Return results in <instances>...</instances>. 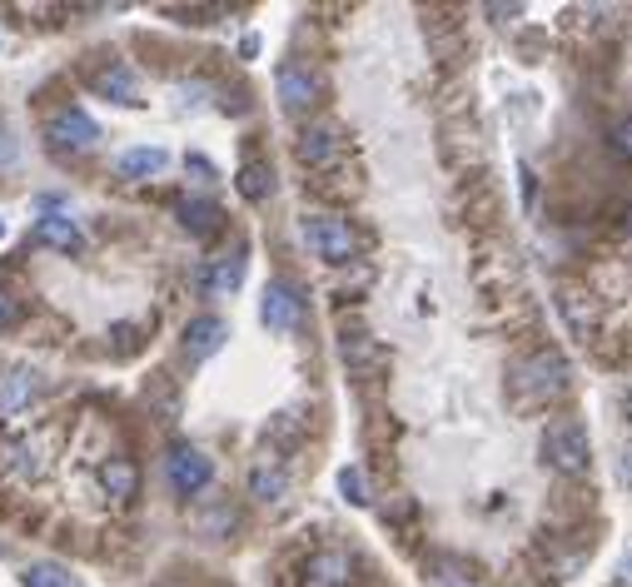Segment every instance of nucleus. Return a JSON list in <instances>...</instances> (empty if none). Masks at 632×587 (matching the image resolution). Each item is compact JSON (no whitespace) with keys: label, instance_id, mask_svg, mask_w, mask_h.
<instances>
[{"label":"nucleus","instance_id":"f8f14e48","mask_svg":"<svg viewBox=\"0 0 632 587\" xmlns=\"http://www.w3.org/2000/svg\"><path fill=\"white\" fill-rule=\"evenodd\" d=\"M36 399H40L36 369H5V374H0V413H25Z\"/></svg>","mask_w":632,"mask_h":587},{"label":"nucleus","instance_id":"aec40b11","mask_svg":"<svg viewBox=\"0 0 632 587\" xmlns=\"http://www.w3.org/2000/svg\"><path fill=\"white\" fill-rule=\"evenodd\" d=\"M179 224L189 235H214L220 229V204L214 200H185L179 204Z\"/></svg>","mask_w":632,"mask_h":587},{"label":"nucleus","instance_id":"393cba45","mask_svg":"<svg viewBox=\"0 0 632 587\" xmlns=\"http://www.w3.org/2000/svg\"><path fill=\"white\" fill-rule=\"evenodd\" d=\"M21 299H11V294L0 289V329H15V324H21Z\"/></svg>","mask_w":632,"mask_h":587},{"label":"nucleus","instance_id":"0eeeda50","mask_svg":"<svg viewBox=\"0 0 632 587\" xmlns=\"http://www.w3.org/2000/svg\"><path fill=\"white\" fill-rule=\"evenodd\" d=\"M259 319H264V329L270 334H294L299 324H305V299H299V289L284 279H274L270 289H264V299H259Z\"/></svg>","mask_w":632,"mask_h":587},{"label":"nucleus","instance_id":"6ab92c4d","mask_svg":"<svg viewBox=\"0 0 632 587\" xmlns=\"http://www.w3.org/2000/svg\"><path fill=\"white\" fill-rule=\"evenodd\" d=\"M239 195H245L249 204L270 200V195H274V170L264 165V160H249V165L239 170Z\"/></svg>","mask_w":632,"mask_h":587},{"label":"nucleus","instance_id":"f03ea898","mask_svg":"<svg viewBox=\"0 0 632 587\" xmlns=\"http://www.w3.org/2000/svg\"><path fill=\"white\" fill-rule=\"evenodd\" d=\"M543 459L553 463L558 473H587L593 469V438L578 419H553L548 434H543Z\"/></svg>","mask_w":632,"mask_h":587},{"label":"nucleus","instance_id":"a211bd4d","mask_svg":"<svg viewBox=\"0 0 632 587\" xmlns=\"http://www.w3.org/2000/svg\"><path fill=\"white\" fill-rule=\"evenodd\" d=\"M164 165H170V154H164V150H150V145H145V150H125V154L115 160V170H120L125 179H150V175H160Z\"/></svg>","mask_w":632,"mask_h":587},{"label":"nucleus","instance_id":"9d476101","mask_svg":"<svg viewBox=\"0 0 632 587\" xmlns=\"http://www.w3.org/2000/svg\"><path fill=\"white\" fill-rule=\"evenodd\" d=\"M90 85H95V95H106L115 105H140V80H135V71H129L125 60L100 65V71L90 75Z\"/></svg>","mask_w":632,"mask_h":587},{"label":"nucleus","instance_id":"5701e85b","mask_svg":"<svg viewBox=\"0 0 632 587\" xmlns=\"http://www.w3.org/2000/svg\"><path fill=\"white\" fill-rule=\"evenodd\" d=\"M339 494L349 498V503H369V488H363V473L359 469H344L339 473Z\"/></svg>","mask_w":632,"mask_h":587},{"label":"nucleus","instance_id":"412c9836","mask_svg":"<svg viewBox=\"0 0 632 587\" xmlns=\"http://www.w3.org/2000/svg\"><path fill=\"white\" fill-rule=\"evenodd\" d=\"M235 508L230 503H214V508H199L195 513V528H199V538H230L235 533Z\"/></svg>","mask_w":632,"mask_h":587},{"label":"nucleus","instance_id":"f257e3e1","mask_svg":"<svg viewBox=\"0 0 632 587\" xmlns=\"http://www.w3.org/2000/svg\"><path fill=\"white\" fill-rule=\"evenodd\" d=\"M568 388H573V369H568V359L553 349H538V353H528V359L513 364V394L523 403L562 399Z\"/></svg>","mask_w":632,"mask_h":587},{"label":"nucleus","instance_id":"9b49d317","mask_svg":"<svg viewBox=\"0 0 632 587\" xmlns=\"http://www.w3.org/2000/svg\"><path fill=\"white\" fill-rule=\"evenodd\" d=\"M339 154H344V140L334 125H309L305 135H299V160H305L309 170H329Z\"/></svg>","mask_w":632,"mask_h":587},{"label":"nucleus","instance_id":"bb28decb","mask_svg":"<svg viewBox=\"0 0 632 587\" xmlns=\"http://www.w3.org/2000/svg\"><path fill=\"white\" fill-rule=\"evenodd\" d=\"M618 469H622V483H628V494H632V444L622 448V459H618Z\"/></svg>","mask_w":632,"mask_h":587},{"label":"nucleus","instance_id":"2eb2a0df","mask_svg":"<svg viewBox=\"0 0 632 587\" xmlns=\"http://www.w3.org/2000/svg\"><path fill=\"white\" fill-rule=\"evenodd\" d=\"M284 494H289V473H284V463L259 459L255 469H249V498H259V503H280Z\"/></svg>","mask_w":632,"mask_h":587},{"label":"nucleus","instance_id":"b1692460","mask_svg":"<svg viewBox=\"0 0 632 587\" xmlns=\"http://www.w3.org/2000/svg\"><path fill=\"white\" fill-rule=\"evenodd\" d=\"M608 145H612V154H618V160H628V165H632V120H622V125H612Z\"/></svg>","mask_w":632,"mask_h":587},{"label":"nucleus","instance_id":"c85d7f7f","mask_svg":"<svg viewBox=\"0 0 632 587\" xmlns=\"http://www.w3.org/2000/svg\"><path fill=\"white\" fill-rule=\"evenodd\" d=\"M622 235H628V239H632V210H628V224H622Z\"/></svg>","mask_w":632,"mask_h":587},{"label":"nucleus","instance_id":"c756f323","mask_svg":"<svg viewBox=\"0 0 632 587\" xmlns=\"http://www.w3.org/2000/svg\"><path fill=\"white\" fill-rule=\"evenodd\" d=\"M628 413H632V394H628Z\"/></svg>","mask_w":632,"mask_h":587},{"label":"nucleus","instance_id":"f3484780","mask_svg":"<svg viewBox=\"0 0 632 587\" xmlns=\"http://www.w3.org/2000/svg\"><path fill=\"white\" fill-rule=\"evenodd\" d=\"M239 279H245V254H224V259H214L210 270L199 274V284H205L210 294H235Z\"/></svg>","mask_w":632,"mask_h":587},{"label":"nucleus","instance_id":"39448f33","mask_svg":"<svg viewBox=\"0 0 632 587\" xmlns=\"http://www.w3.org/2000/svg\"><path fill=\"white\" fill-rule=\"evenodd\" d=\"M46 140H50V150H55V154H90L95 145H100V125H95L85 110L65 105V110L50 115Z\"/></svg>","mask_w":632,"mask_h":587},{"label":"nucleus","instance_id":"cd10ccee","mask_svg":"<svg viewBox=\"0 0 632 587\" xmlns=\"http://www.w3.org/2000/svg\"><path fill=\"white\" fill-rule=\"evenodd\" d=\"M622 587H632V552H628V563H622Z\"/></svg>","mask_w":632,"mask_h":587},{"label":"nucleus","instance_id":"ddd939ff","mask_svg":"<svg viewBox=\"0 0 632 587\" xmlns=\"http://www.w3.org/2000/svg\"><path fill=\"white\" fill-rule=\"evenodd\" d=\"M36 245L60 249V254H75V249H85V235H80V224H75L71 214L50 210V214H40V220H36Z\"/></svg>","mask_w":632,"mask_h":587},{"label":"nucleus","instance_id":"a878e982","mask_svg":"<svg viewBox=\"0 0 632 587\" xmlns=\"http://www.w3.org/2000/svg\"><path fill=\"white\" fill-rule=\"evenodd\" d=\"M15 154H21V145H15V135H11V125H0V175L15 165Z\"/></svg>","mask_w":632,"mask_h":587},{"label":"nucleus","instance_id":"20e7f679","mask_svg":"<svg viewBox=\"0 0 632 587\" xmlns=\"http://www.w3.org/2000/svg\"><path fill=\"white\" fill-rule=\"evenodd\" d=\"M164 478H170V488H175L179 498H195V494H205V488H210L214 463H210V453H205V448L175 444V448H170V459H164Z\"/></svg>","mask_w":632,"mask_h":587},{"label":"nucleus","instance_id":"dca6fc26","mask_svg":"<svg viewBox=\"0 0 632 587\" xmlns=\"http://www.w3.org/2000/svg\"><path fill=\"white\" fill-rule=\"evenodd\" d=\"M305 587H349V558L344 552H314L305 567Z\"/></svg>","mask_w":632,"mask_h":587},{"label":"nucleus","instance_id":"7c9ffc66","mask_svg":"<svg viewBox=\"0 0 632 587\" xmlns=\"http://www.w3.org/2000/svg\"><path fill=\"white\" fill-rule=\"evenodd\" d=\"M0 235H5V224H0Z\"/></svg>","mask_w":632,"mask_h":587},{"label":"nucleus","instance_id":"1a4fd4ad","mask_svg":"<svg viewBox=\"0 0 632 587\" xmlns=\"http://www.w3.org/2000/svg\"><path fill=\"white\" fill-rule=\"evenodd\" d=\"M224 339H230V324H224L220 314H199L185 324V359L189 364H205V359H214V353L224 349Z\"/></svg>","mask_w":632,"mask_h":587},{"label":"nucleus","instance_id":"423d86ee","mask_svg":"<svg viewBox=\"0 0 632 587\" xmlns=\"http://www.w3.org/2000/svg\"><path fill=\"white\" fill-rule=\"evenodd\" d=\"M274 90H280V105L289 115H309V110L324 100V80L309 71L305 60H284L280 75H274Z\"/></svg>","mask_w":632,"mask_h":587},{"label":"nucleus","instance_id":"7ed1b4c3","mask_svg":"<svg viewBox=\"0 0 632 587\" xmlns=\"http://www.w3.org/2000/svg\"><path fill=\"white\" fill-rule=\"evenodd\" d=\"M305 245L314 249L324 264H354L359 259V235L339 214H305Z\"/></svg>","mask_w":632,"mask_h":587},{"label":"nucleus","instance_id":"4468645a","mask_svg":"<svg viewBox=\"0 0 632 587\" xmlns=\"http://www.w3.org/2000/svg\"><path fill=\"white\" fill-rule=\"evenodd\" d=\"M100 483H106V494L115 498V503H135V498H140V469H135V459H125V453L100 463Z\"/></svg>","mask_w":632,"mask_h":587},{"label":"nucleus","instance_id":"6e6552de","mask_svg":"<svg viewBox=\"0 0 632 587\" xmlns=\"http://www.w3.org/2000/svg\"><path fill=\"white\" fill-rule=\"evenodd\" d=\"M0 463L15 473V478H46L50 459H46V444L30 434H11L0 438Z\"/></svg>","mask_w":632,"mask_h":587},{"label":"nucleus","instance_id":"4be33fe9","mask_svg":"<svg viewBox=\"0 0 632 587\" xmlns=\"http://www.w3.org/2000/svg\"><path fill=\"white\" fill-rule=\"evenodd\" d=\"M21 583L25 587H71V573H65L60 563H30L21 573Z\"/></svg>","mask_w":632,"mask_h":587}]
</instances>
